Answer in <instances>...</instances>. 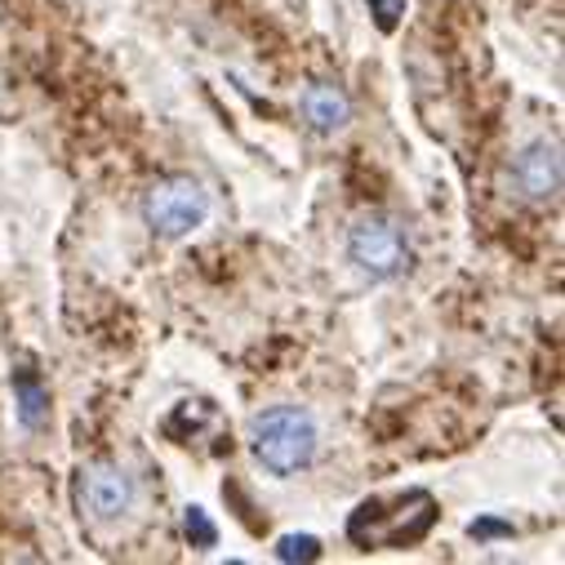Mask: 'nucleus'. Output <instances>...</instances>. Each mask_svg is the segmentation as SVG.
I'll return each instance as SVG.
<instances>
[{
	"label": "nucleus",
	"mask_w": 565,
	"mask_h": 565,
	"mask_svg": "<svg viewBox=\"0 0 565 565\" xmlns=\"http://www.w3.org/2000/svg\"><path fill=\"white\" fill-rule=\"evenodd\" d=\"M249 441H254V459L267 472L295 477L317 459V423L299 405H276L254 418Z\"/></svg>",
	"instance_id": "1"
},
{
	"label": "nucleus",
	"mask_w": 565,
	"mask_h": 565,
	"mask_svg": "<svg viewBox=\"0 0 565 565\" xmlns=\"http://www.w3.org/2000/svg\"><path fill=\"white\" fill-rule=\"evenodd\" d=\"M143 218H148V227L157 236L179 241V236L196 232L210 218V196H205V188L196 179H183V174L179 179H161L143 196Z\"/></svg>",
	"instance_id": "2"
},
{
	"label": "nucleus",
	"mask_w": 565,
	"mask_h": 565,
	"mask_svg": "<svg viewBox=\"0 0 565 565\" xmlns=\"http://www.w3.org/2000/svg\"><path fill=\"white\" fill-rule=\"evenodd\" d=\"M348 254H352V263H356L365 276H374V280H392V276H401V271L409 267V241H405V232H401L392 218H383V214H365V218L352 223V232H348Z\"/></svg>",
	"instance_id": "3"
},
{
	"label": "nucleus",
	"mask_w": 565,
	"mask_h": 565,
	"mask_svg": "<svg viewBox=\"0 0 565 565\" xmlns=\"http://www.w3.org/2000/svg\"><path fill=\"white\" fill-rule=\"evenodd\" d=\"M76 499H81V508H85L89 516H98V521H116V516H125L129 503H134V481H129L125 468L94 463V468L81 472Z\"/></svg>",
	"instance_id": "4"
},
{
	"label": "nucleus",
	"mask_w": 565,
	"mask_h": 565,
	"mask_svg": "<svg viewBox=\"0 0 565 565\" xmlns=\"http://www.w3.org/2000/svg\"><path fill=\"white\" fill-rule=\"evenodd\" d=\"M516 188L525 201H552L561 192V148L539 138L516 157Z\"/></svg>",
	"instance_id": "5"
},
{
	"label": "nucleus",
	"mask_w": 565,
	"mask_h": 565,
	"mask_svg": "<svg viewBox=\"0 0 565 565\" xmlns=\"http://www.w3.org/2000/svg\"><path fill=\"white\" fill-rule=\"evenodd\" d=\"M303 120L317 129V134H339L348 120H352V103L339 85L330 81H312L303 89Z\"/></svg>",
	"instance_id": "6"
},
{
	"label": "nucleus",
	"mask_w": 565,
	"mask_h": 565,
	"mask_svg": "<svg viewBox=\"0 0 565 565\" xmlns=\"http://www.w3.org/2000/svg\"><path fill=\"white\" fill-rule=\"evenodd\" d=\"M14 401H19V418L28 423V428H41L45 414H50V392L41 387V379L32 370L14 374Z\"/></svg>",
	"instance_id": "7"
},
{
	"label": "nucleus",
	"mask_w": 565,
	"mask_h": 565,
	"mask_svg": "<svg viewBox=\"0 0 565 565\" xmlns=\"http://www.w3.org/2000/svg\"><path fill=\"white\" fill-rule=\"evenodd\" d=\"M183 534H188L192 547H214V543H218V530H214V521L205 516V508H188V516H183Z\"/></svg>",
	"instance_id": "8"
},
{
	"label": "nucleus",
	"mask_w": 565,
	"mask_h": 565,
	"mask_svg": "<svg viewBox=\"0 0 565 565\" xmlns=\"http://www.w3.org/2000/svg\"><path fill=\"white\" fill-rule=\"evenodd\" d=\"M276 556L280 561H317L321 556V539H312V534H286L276 543Z\"/></svg>",
	"instance_id": "9"
},
{
	"label": "nucleus",
	"mask_w": 565,
	"mask_h": 565,
	"mask_svg": "<svg viewBox=\"0 0 565 565\" xmlns=\"http://www.w3.org/2000/svg\"><path fill=\"white\" fill-rule=\"evenodd\" d=\"M370 10H374V23L383 32H392L401 23V14H405V0H370Z\"/></svg>",
	"instance_id": "10"
},
{
	"label": "nucleus",
	"mask_w": 565,
	"mask_h": 565,
	"mask_svg": "<svg viewBox=\"0 0 565 565\" xmlns=\"http://www.w3.org/2000/svg\"><path fill=\"white\" fill-rule=\"evenodd\" d=\"M499 534H512L508 521H472V539H499Z\"/></svg>",
	"instance_id": "11"
}]
</instances>
